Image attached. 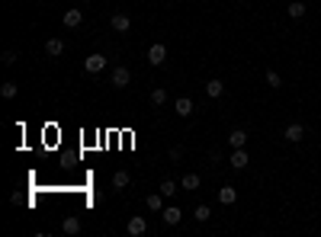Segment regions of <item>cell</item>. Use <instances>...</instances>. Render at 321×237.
<instances>
[{"label": "cell", "mask_w": 321, "mask_h": 237, "mask_svg": "<svg viewBox=\"0 0 321 237\" xmlns=\"http://www.w3.org/2000/svg\"><path fill=\"white\" fill-rule=\"evenodd\" d=\"M61 228H64V234H80V218L67 215V218H64V225H61Z\"/></svg>", "instance_id": "obj_16"}, {"label": "cell", "mask_w": 321, "mask_h": 237, "mask_svg": "<svg viewBox=\"0 0 321 237\" xmlns=\"http://www.w3.org/2000/svg\"><path fill=\"white\" fill-rule=\"evenodd\" d=\"M218 202H222V205H235L238 202V189L235 186H222L218 189Z\"/></svg>", "instance_id": "obj_11"}, {"label": "cell", "mask_w": 321, "mask_h": 237, "mask_svg": "<svg viewBox=\"0 0 321 237\" xmlns=\"http://www.w3.org/2000/svg\"><path fill=\"white\" fill-rule=\"evenodd\" d=\"M16 90H19V87H16V84H13V80H6V84H3V87H0V93H3V96H6V99H13V96H16Z\"/></svg>", "instance_id": "obj_22"}, {"label": "cell", "mask_w": 321, "mask_h": 237, "mask_svg": "<svg viewBox=\"0 0 321 237\" xmlns=\"http://www.w3.org/2000/svg\"><path fill=\"white\" fill-rule=\"evenodd\" d=\"M45 51H49L52 58H58L61 51H64V42H61V39H49V42H45Z\"/></svg>", "instance_id": "obj_15"}, {"label": "cell", "mask_w": 321, "mask_h": 237, "mask_svg": "<svg viewBox=\"0 0 321 237\" xmlns=\"http://www.w3.org/2000/svg\"><path fill=\"white\" fill-rule=\"evenodd\" d=\"M164 199H167V195H164L161 189H158V192H151V195H148V212H164Z\"/></svg>", "instance_id": "obj_12"}, {"label": "cell", "mask_w": 321, "mask_h": 237, "mask_svg": "<svg viewBox=\"0 0 321 237\" xmlns=\"http://www.w3.org/2000/svg\"><path fill=\"white\" fill-rule=\"evenodd\" d=\"M3 64H6V67L16 64V51H3Z\"/></svg>", "instance_id": "obj_25"}, {"label": "cell", "mask_w": 321, "mask_h": 237, "mask_svg": "<svg viewBox=\"0 0 321 237\" xmlns=\"http://www.w3.org/2000/svg\"><path fill=\"white\" fill-rule=\"evenodd\" d=\"M151 103L154 106H164V103H167V90H161V87H158V90H151Z\"/></svg>", "instance_id": "obj_21"}, {"label": "cell", "mask_w": 321, "mask_h": 237, "mask_svg": "<svg viewBox=\"0 0 321 237\" xmlns=\"http://www.w3.org/2000/svg\"><path fill=\"white\" fill-rule=\"evenodd\" d=\"M128 80H132V71L126 64L113 67V87H128Z\"/></svg>", "instance_id": "obj_5"}, {"label": "cell", "mask_w": 321, "mask_h": 237, "mask_svg": "<svg viewBox=\"0 0 321 237\" xmlns=\"http://www.w3.org/2000/svg\"><path fill=\"white\" fill-rule=\"evenodd\" d=\"M174 112H177L180 119H190V116H193V99H190V96H180V99L174 103Z\"/></svg>", "instance_id": "obj_7"}, {"label": "cell", "mask_w": 321, "mask_h": 237, "mask_svg": "<svg viewBox=\"0 0 321 237\" xmlns=\"http://www.w3.org/2000/svg\"><path fill=\"white\" fill-rule=\"evenodd\" d=\"M164 61H167V48H164L161 42H154L151 48H148V64H154V67H161Z\"/></svg>", "instance_id": "obj_2"}, {"label": "cell", "mask_w": 321, "mask_h": 237, "mask_svg": "<svg viewBox=\"0 0 321 237\" xmlns=\"http://www.w3.org/2000/svg\"><path fill=\"white\" fill-rule=\"evenodd\" d=\"M228 144L231 147H244L248 144V132H244V128H235V132L228 135Z\"/></svg>", "instance_id": "obj_13"}, {"label": "cell", "mask_w": 321, "mask_h": 237, "mask_svg": "<svg viewBox=\"0 0 321 237\" xmlns=\"http://www.w3.org/2000/svg\"><path fill=\"white\" fill-rule=\"evenodd\" d=\"M206 93H209V96H222V93H225V84H222V80H218V77H212V80H209V84H206Z\"/></svg>", "instance_id": "obj_14"}, {"label": "cell", "mask_w": 321, "mask_h": 237, "mask_svg": "<svg viewBox=\"0 0 321 237\" xmlns=\"http://www.w3.org/2000/svg\"><path fill=\"white\" fill-rule=\"evenodd\" d=\"M113 186H116V189H126V186H128V173H126V170H116V173H113Z\"/></svg>", "instance_id": "obj_18"}, {"label": "cell", "mask_w": 321, "mask_h": 237, "mask_svg": "<svg viewBox=\"0 0 321 237\" xmlns=\"http://www.w3.org/2000/svg\"><path fill=\"white\" fill-rule=\"evenodd\" d=\"M305 10H309V6H305V3H299V0H296V3H289V6H286V13H289L292 19H302V16H305Z\"/></svg>", "instance_id": "obj_17"}, {"label": "cell", "mask_w": 321, "mask_h": 237, "mask_svg": "<svg viewBox=\"0 0 321 237\" xmlns=\"http://www.w3.org/2000/svg\"><path fill=\"white\" fill-rule=\"evenodd\" d=\"M161 218H164V225H180L183 212H180V208H177V205H167V208H164V212H161Z\"/></svg>", "instance_id": "obj_10"}, {"label": "cell", "mask_w": 321, "mask_h": 237, "mask_svg": "<svg viewBox=\"0 0 321 237\" xmlns=\"http://www.w3.org/2000/svg\"><path fill=\"white\" fill-rule=\"evenodd\" d=\"M267 84L273 87V90H279V87H283V80H279V74H276V71H267Z\"/></svg>", "instance_id": "obj_24"}, {"label": "cell", "mask_w": 321, "mask_h": 237, "mask_svg": "<svg viewBox=\"0 0 321 237\" xmlns=\"http://www.w3.org/2000/svg\"><path fill=\"white\" fill-rule=\"evenodd\" d=\"M158 189H161L164 195H167V199H174V192H177V183H174V180H164Z\"/></svg>", "instance_id": "obj_20"}, {"label": "cell", "mask_w": 321, "mask_h": 237, "mask_svg": "<svg viewBox=\"0 0 321 237\" xmlns=\"http://www.w3.org/2000/svg\"><path fill=\"white\" fill-rule=\"evenodd\" d=\"M84 3H87V0H84Z\"/></svg>", "instance_id": "obj_27"}, {"label": "cell", "mask_w": 321, "mask_h": 237, "mask_svg": "<svg viewBox=\"0 0 321 237\" xmlns=\"http://www.w3.org/2000/svg\"><path fill=\"white\" fill-rule=\"evenodd\" d=\"M183 189H199V173H187L183 177Z\"/></svg>", "instance_id": "obj_19"}, {"label": "cell", "mask_w": 321, "mask_h": 237, "mask_svg": "<svg viewBox=\"0 0 321 237\" xmlns=\"http://www.w3.org/2000/svg\"><path fill=\"white\" fill-rule=\"evenodd\" d=\"M109 26H113L116 32H128V29H132V19H128L126 13H116V16L109 19Z\"/></svg>", "instance_id": "obj_9"}, {"label": "cell", "mask_w": 321, "mask_h": 237, "mask_svg": "<svg viewBox=\"0 0 321 237\" xmlns=\"http://www.w3.org/2000/svg\"><path fill=\"white\" fill-rule=\"evenodd\" d=\"M103 67H106V58L100 55V51H97V55H87V58H84V71H87V74H100Z\"/></svg>", "instance_id": "obj_3"}, {"label": "cell", "mask_w": 321, "mask_h": 237, "mask_svg": "<svg viewBox=\"0 0 321 237\" xmlns=\"http://www.w3.org/2000/svg\"><path fill=\"white\" fill-rule=\"evenodd\" d=\"M132 237H141L148 234V218H141V215H135V218H128V228H126Z\"/></svg>", "instance_id": "obj_4"}, {"label": "cell", "mask_w": 321, "mask_h": 237, "mask_svg": "<svg viewBox=\"0 0 321 237\" xmlns=\"http://www.w3.org/2000/svg\"><path fill=\"white\" fill-rule=\"evenodd\" d=\"M196 221H209V218H212V212H209V205H196Z\"/></svg>", "instance_id": "obj_23"}, {"label": "cell", "mask_w": 321, "mask_h": 237, "mask_svg": "<svg viewBox=\"0 0 321 237\" xmlns=\"http://www.w3.org/2000/svg\"><path fill=\"white\" fill-rule=\"evenodd\" d=\"M228 164L235 167V170H244V167L251 164V157H248V151H244V147H235V154H231L228 157Z\"/></svg>", "instance_id": "obj_6"}, {"label": "cell", "mask_w": 321, "mask_h": 237, "mask_svg": "<svg viewBox=\"0 0 321 237\" xmlns=\"http://www.w3.org/2000/svg\"><path fill=\"white\" fill-rule=\"evenodd\" d=\"M183 157V147H170V160H180Z\"/></svg>", "instance_id": "obj_26"}, {"label": "cell", "mask_w": 321, "mask_h": 237, "mask_svg": "<svg viewBox=\"0 0 321 237\" xmlns=\"http://www.w3.org/2000/svg\"><path fill=\"white\" fill-rule=\"evenodd\" d=\"M283 138L289 141V144H299V141L305 138V125H302V122H289L286 132H283Z\"/></svg>", "instance_id": "obj_1"}, {"label": "cell", "mask_w": 321, "mask_h": 237, "mask_svg": "<svg viewBox=\"0 0 321 237\" xmlns=\"http://www.w3.org/2000/svg\"><path fill=\"white\" fill-rule=\"evenodd\" d=\"M61 23H64L67 29H77V26L84 23V13H80V10H67L64 16H61Z\"/></svg>", "instance_id": "obj_8"}]
</instances>
